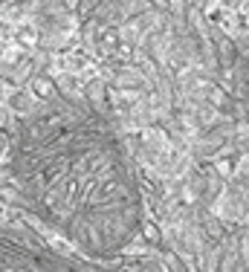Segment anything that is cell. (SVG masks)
<instances>
[{
	"mask_svg": "<svg viewBox=\"0 0 249 272\" xmlns=\"http://www.w3.org/2000/svg\"><path fill=\"white\" fill-rule=\"evenodd\" d=\"M15 174L50 223L81 246L113 249L136 226V177L113 127L87 104L52 101L21 122Z\"/></svg>",
	"mask_w": 249,
	"mask_h": 272,
	"instance_id": "obj_1",
	"label": "cell"
}]
</instances>
